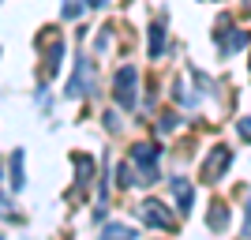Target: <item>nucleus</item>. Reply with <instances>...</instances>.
Instances as JSON below:
<instances>
[{
	"instance_id": "1",
	"label": "nucleus",
	"mask_w": 251,
	"mask_h": 240,
	"mask_svg": "<svg viewBox=\"0 0 251 240\" xmlns=\"http://www.w3.org/2000/svg\"><path fill=\"white\" fill-rule=\"evenodd\" d=\"M113 102L120 105V109H135V102H139V72L131 64H124V68L113 75Z\"/></svg>"
},
{
	"instance_id": "2",
	"label": "nucleus",
	"mask_w": 251,
	"mask_h": 240,
	"mask_svg": "<svg viewBox=\"0 0 251 240\" xmlns=\"http://www.w3.org/2000/svg\"><path fill=\"white\" fill-rule=\"evenodd\" d=\"M157 150L154 143H135L131 146V165L139 169V184H154L157 180Z\"/></svg>"
},
{
	"instance_id": "3",
	"label": "nucleus",
	"mask_w": 251,
	"mask_h": 240,
	"mask_svg": "<svg viewBox=\"0 0 251 240\" xmlns=\"http://www.w3.org/2000/svg\"><path fill=\"white\" fill-rule=\"evenodd\" d=\"M229 165H232V150L229 146H214L206 154V161H202V180H206V184H218Z\"/></svg>"
},
{
	"instance_id": "4",
	"label": "nucleus",
	"mask_w": 251,
	"mask_h": 240,
	"mask_svg": "<svg viewBox=\"0 0 251 240\" xmlns=\"http://www.w3.org/2000/svg\"><path fill=\"white\" fill-rule=\"evenodd\" d=\"M139 218L147 221L150 229H173L176 225V218L165 210V203H157V199H147L143 207H139Z\"/></svg>"
},
{
	"instance_id": "5",
	"label": "nucleus",
	"mask_w": 251,
	"mask_h": 240,
	"mask_svg": "<svg viewBox=\"0 0 251 240\" xmlns=\"http://www.w3.org/2000/svg\"><path fill=\"white\" fill-rule=\"evenodd\" d=\"M83 94H90V68H86V56H79L75 75H72V83H68V98H83Z\"/></svg>"
},
{
	"instance_id": "6",
	"label": "nucleus",
	"mask_w": 251,
	"mask_h": 240,
	"mask_svg": "<svg viewBox=\"0 0 251 240\" xmlns=\"http://www.w3.org/2000/svg\"><path fill=\"white\" fill-rule=\"evenodd\" d=\"M169 188H173V199H176L180 210H191V203H195V191H191V184L184 177H173L169 180Z\"/></svg>"
},
{
	"instance_id": "7",
	"label": "nucleus",
	"mask_w": 251,
	"mask_h": 240,
	"mask_svg": "<svg viewBox=\"0 0 251 240\" xmlns=\"http://www.w3.org/2000/svg\"><path fill=\"white\" fill-rule=\"evenodd\" d=\"M101 240H135V229L124 225V221H109L101 229Z\"/></svg>"
},
{
	"instance_id": "8",
	"label": "nucleus",
	"mask_w": 251,
	"mask_h": 240,
	"mask_svg": "<svg viewBox=\"0 0 251 240\" xmlns=\"http://www.w3.org/2000/svg\"><path fill=\"white\" fill-rule=\"evenodd\" d=\"M75 173H79V188H90V180H94V161L90 158H83V154H75Z\"/></svg>"
},
{
	"instance_id": "9",
	"label": "nucleus",
	"mask_w": 251,
	"mask_h": 240,
	"mask_svg": "<svg viewBox=\"0 0 251 240\" xmlns=\"http://www.w3.org/2000/svg\"><path fill=\"white\" fill-rule=\"evenodd\" d=\"M161 53H165V27H161V23H154V27H150V56H161Z\"/></svg>"
},
{
	"instance_id": "10",
	"label": "nucleus",
	"mask_w": 251,
	"mask_h": 240,
	"mask_svg": "<svg viewBox=\"0 0 251 240\" xmlns=\"http://www.w3.org/2000/svg\"><path fill=\"white\" fill-rule=\"evenodd\" d=\"M26 180H23V150H15L11 154V191H19Z\"/></svg>"
},
{
	"instance_id": "11",
	"label": "nucleus",
	"mask_w": 251,
	"mask_h": 240,
	"mask_svg": "<svg viewBox=\"0 0 251 240\" xmlns=\"http://www.w3.org/2000/svg\"><path fill=\"white\" fill-rule=\"evenodd\" d=\"M210 229H214V233H221V229H225V225H229V210H225V207H210Z\"/></svg>"
},
{
	"instance_id": "12",
	"label": "nucleus",
	"mask_w": 251,
	"mask_h": 240,
	"mask_svg": "<svg viewBox=\"0 0 251 240\" xmlns=\"http://www.w3.org/2000/svg\"><path fill=\"white\" fill-rule=\"evenodd\" d=\"M116 180H120V188H131V184H139V180H135V165H131V161L116 165Z\"/></svg>"
},
{
	"instance_id": "13",
	"label": "nucleus",
	"mask_w": 251,
	"mask_h": 240,
	"mask_svg": "<svg viewBox=\"0 0 251 240\" xmlns=\"http://www.w3.org/2000/svg\"><path fill=\"white\" fill-rule=\"evenodd\" d=\"M244 45H248V34H244V30H232V34H229V45H225V53H236V49H244Z\"/></svg>"
},
{
	"instance_id": "14",
	"label": "nucleus",
	"mask_w": 251,
	"mask_h": 240,
	"mask_svg": "<svg viewBox=\"0 0 251 240\" xmlns=\"http://www.w3.org/2000/svg\"><path fill=\"white\" fill-rule=\"evenodd\" d=\"M60 56H64V42L56 38V45L49 49V72H56V68H60Z\"/></svg>"
},
{
	"instance_id": "15",
	"label": "nucleus",
	"mask_w": 251,
	"mask_h": 240,
	"mask_svg": "<svg viewBox=\"0 0 251 240\" xmlns=\"http://www.w3.org/2000/svg\"><path fill=\"white\" fill-rule=\"evenodd\" d=\"M83 11V0H64V19H75Z\"/></svg>"
},
{
	"instance_id": "16",
	"label": "nucleus",
	"mask_w": 251,
	"mask_h": 240,
	"mask_svg": "<svg viewBox=\"0 0 251 240\" xmlns=\"http://www.w3.org/2000/svg\"><path fill=\"white\" fill-rule=\"evenodd\" d=\"M236 132H240V139L251 143V116H240V120H236Z\"/></svg>"
},
{
	"instance_id": "17",
	"label": "nucleus",
	"mask_w": 251,
	"mask_h": 240,
	"mask_svg": "<svg viewBox=\"0 0 251 240\" xmlns=\"http://www.w3.org/2000/svg\"><path fill=\"white\" fill-rule=\"evenodd\" d=\"M176 124H180L176 116H161V132H173V128H176Z\"/></svg>"
},
{
	"instance_id": "18",
	"label": "nucleus",
	"mask_w": 251,
	"mask_h": 240,
	"mask_svg": "<svg viewBox=\"0 0 251 240\" xmlns=\"http://www.w3.org/2000/svg\"><path fill=\"white\" fill-rule=\"evenodd\" d=\"M244 240H251V199H248V221H244Z\"/></svg>"
},
{
	"instance_id": "19",
	"label": "nucleus",
	"mask_w": 251,
	"mask_h": 240,
	"mask_svg": "<svg viewBox=\"0 0 251 240\" xmlns=\"http://www.w3.org/2000/svg\"><path fill=\"white\" fill-rule=\"evenodd\" d=\"M83 4H90V8H101V4H105V0H83Z\"/></svg>"
},
{
	"instance_id": "20",
	"label": "nucleus",
	"mask_w": 251,
	"mask_h": 240,
	"mask_svg": "<svg viewBox=\"0 0 251 240\" xmlns=\"http://www.w3.org/2000/svg\"><path fill=\"white\" fill-rule=\"evenodd\" d=\"M244 8H248V11H251V0H244Z\"/></svg>"
}]
</instances>
